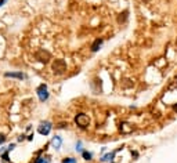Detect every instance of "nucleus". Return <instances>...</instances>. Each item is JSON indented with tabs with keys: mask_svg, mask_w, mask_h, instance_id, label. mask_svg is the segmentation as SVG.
Instances as JSON below:
<instances>
[{
	"mask_svg": "<svg viewBox=\"0 0 177 163\" xmlns=\"http://www.w3.org/2000/svg\"><path fill=\"white\" fill-rule=\"evenodd\" d=\"M6 140H7V137H6L4 134H2V133H0V145L4 144V143H6Z\"/></svg>",
	"mask_w": 177,
	"mask_h": 163,
	"instance_id": "nucleus-17",
	"label": "nucleus"
},
{
	"mask_svg": "<svg viewBox=\"0 0 177 163\" xmlns=\"http://www.w3.org/2000/svg\"><path fill=\"white\" fill-rule=\"evenodd\" d=\"M35 58L39 62H42V64H47V62L51 60V54H50V51H47V50L40 49L35 53Z\"/></svg>",
	"mask_w": 177,
	"mask_h": 163,
	"instance_id": "nucleus-2",
	"label": "nucleus"
},
{
	"mask_svg": "<svg viewBox=\"0 0 177 163\" xmlns=\"http://www.w3.org/2000/svg\"><path fill=\"white\" fill-rule=\"evenodd\" d=\"M24 138H25V135H19V137H18V141H22Z\"/></svg>",
	"mask_w": 177,
	"mask_h": 163,
	"instance_id": "nucleus-20",
	"label": "nucleus"
},
{
	"mask_svg": "<svg viewBox=\"0 0 177 163\" xmlns=\"http://www.w3.org/2000/svg\"><path fill=\"white\" fill-rule=\"evenodd\" d=\"M51 129H53L51 122L44 120V122H40L39 127H37V131H39V134H42V135H49L50 131H51Z\"/></svg>",
	"mask_w": 177,
	"mask_h": 163,
	"instance_id": "nucleus-4",
	"label": "nucleus"
},
{
	"mask_svg": "<svg viewBox=\"0 0 177 163\" xmlns=\"http://www.w3.org/2000/svg\"><path fill=\"white\" fill-rule=\"evenodd\" d=\"M82 156H83L84 161H91L93 159V153L88 152V151H82Z\"/></svg>",
	"mask_w": 177,
	"mask_h": 163,
	"instance_id": "nucleus-12",
	"label": "nucleus"
},
{
	"mask_svg": "<svg viewBox=\"0 0 177 163\" xmlns=\"http://www.w3.org/2000/svg\"><path fill=\"white\" fill-rule=\"evenodd\" d=\"M51 69H53V73H54V75H57V76L64 75V73L67 72V62L64 60H61V58L54 60L51 64Z\"/></svg>",
	"mask_w": 177,
	"mask_h": 163,
	"instance_id": "nucleus-1",
	"label": "nucleus"
},
{
	"mask_svg": "<svg viewBox=\"0 0 177 163\" xmlns=\"http://www.w3.org/2000/svg\"><path fill=\"white\" fill-rule=\"evenodd\" d=\"M127 18H129V11L127 10L122 11V13L118 15V24H125L126 21H127Z\"/></svg>",
	"mask_w": 177,
	"mask_h": 163,
	"instance_id": "nucleus-9",
	"label": "nucleus"
},
{
	"mask_svg": "<svg viewBox=\"0 0 177 163\" xmlns=\"http://www.w3.org/2000/svg\"><path fill=\"white\" fill-rule=\"evenodd\" d=\"M115 153H116V152H110V153H107V155H104V156L101 158V162H112V159H114Z\"/></svg>",
	"mask_w": 177,
	"mask_h": 163,
	"instance_id": "nucleus-11",
	"label": "nucleus"
},
{
	"mask_svg": "<svg viewBox=\"0 0 177 163\" xmlns=\"http://www.w3.org/2000/svg\"><path fill=\"white\" fill-rule=\"evenodd\" d=\"M63 163H76V159H73V158H64Z\"/></svg>",
	"mask_w": 177,
	"mask_h": 163,
	"instance_id": "nucleus-14",
	"label": "nucleus"
},
{
	"mask_svg": "<svg viewBox=\"0 0 177 163\" xmlns=\"http://www.w3.org/2000/svg\"><path fill=\"white\" fill-rule=\"evenodd\" d=\"M6 2H7V0H0V7H2V6H4Z\"/></svg>",
	"mask_w": 177,
	"mask_h": 163,
	"instance_id": "nucleus-19",
	"label": "nucleus"
},
{
	"mask_svg": "<svg viewBox=\"0 0 177 163\" xmlns=\"http://www.w3.org/2000/svg\"><path fill=\"white\" fill-rule=\"evenodd\" d=\"M4 78H14V79H19V80H22V79L25 78V75L21 73V72H6Z\"/></svg>",
	"mask_w": 177,
	"mask_h": 163,
	"instance_id": "nucleus-7",
	"label": "nucleus"
},
{
	"mask_svg": "<svg viewBox=\"0 0 177 163\" xmlns=\"http://www.w3.org/2000/svg\"><path fill=\"white\" fill-rule=\"evenodd\" d=\"M112 163H114V162H112Z\"/></svg>",
	"mask_w": 177,
	"mask_h": 163,
	"instance_id": "nucleus-25",
	"label": "nucleus"
},
{
	"mask_svg": "<svg viewBox=\"0 0 177 163\" xmlns=\"http://www.w3.org/2000/svg\"><path fill=\"white\" fill-rule=\"evenodd\" d=\"M143 2L144 3H148V2H151V0H143Z\"/></svg>",
	"mask_w": 177,
	"mask_h": 163,
	"instance_id": "nucleus-23",
	"label": "nucleus"
},
{
	"mask_svg": "<svg viewBox=\"0 0 177 163\" xmlns=\"http://www.w3.org/2000/svg\"><path fill=\"white\" fill-rule=\"evenodd\" d=\"M76 151H78V152H82V141H78V143H76Z\"/></svg>",
	"mask_w": 177,
	"mask_h": 163,
	"instance_id": "nucleus-16",
	"label": "nucleus"
},
{
	"mask_svg": "<svg viewBox=\"0 0 177 163\" xmlns=\"http://www.w3.org/2000/svg\"><path fill=\"white\" fill-rule=\"evenodd\" d=\"M67 126H68V123H65V122H61V123H58L55 127H57V129H65Z\"/></svg>",
	"mask_w": 177,
	"mask_h": 163,
	"instance_id": "nucleus-15",
	"label": "nucleus"
},
{
	"mask_svg": "<svg viewBox=\"0 0 177 163\" xmlns=\"http://www.w3.org/2000/svg\"><path fill=\"white\" fill-rule=\"evenodd\" d=\"M102 43H104V40H102V39H100V37H98V39H96L93 41V44H91V51H93V53L98 51L100 47L102 46Z\"/></svg>",
	"mask_w": 177,
	"mask_h": 163,
	"instance_id": "nucleus-8",
	"label": "nucleus"
},
{
	"mask_svg": "<svg viewBox=\"0 0 177 163\" xmlns=\"http://www.w3.org/2000/svg\"><path fill=\"white\" fill-rule=\"evenodd\" d=\"M75 123L78 124L80 129H87L88 124H90V119L86 114H78L75 116Z\"/></svg>",
	"mask_w": 177,
	"mask_h": 163,
	"instance_id": "nucleus-3",
	"label": "nucleus"
},
{
	"mask_svg": "<svg viewBox=\"0 0 177 163\" xmlns=\"http://www.w3.org/2000/svg\"><path fill=\"white\" fill-rule=\"evenodd\" d=\"M14 148H15V144H10V145H8V147H7V151H8V152H10V151H13Z\"/></svg>",
	"mask_w": 177,
	"mask_h": 163,
	"instance_id": "nucleus-18",
	"label": "nucleus"
},
{
	"mask_svg": "<svg viewBox=\"0 0 177 163\" xmlns=\"http://www.w3.org/2000/svg\"><path fill=\"white\" fill-rule=\"evenodd\" d=\"M176 44H177V39H176Z\"/></svg>",
	"mask_w": 177,
	"mask_h": 163,
	"instance_id": "nucleus-24",
	"label": "nucleus"
},
{
	"mask_svg": "<svg viewBox=\"0 0 177 163\" xmlns=\"http://www.w3.org/2000/svg\"><path fill=\"white\" fill-rule=\"evenodd\" d=\"M50 144H51V147L54 148V149H60L61 144H63V138H61L60 135H54V137L51 138V141H50Z\"/></svg>",
	"mask_w": 177,
	"mask_h": 163,
	"instance_id": "nucleus-6",
	"label": "nucleus"
},
{
	"mask_svg": "<svg viewBox=\"0 0 177 163\" xmlns=\"http://www.w3.org/2000/svg\"><path fill=\"white\" fill-rule=\"evenodd\" d=\"M2 159L4 162H10V158H8V151H4V152L2 153Z\"/></svg>",
	"mask_w": 177,
	"mask_h": 163,
	"instance_id": "nucleus-13",
	"label": "nucleus"
},
{
	"mask_svg": "<svg viewBox=\"0 0 177 163\" xmlns=\"http://www.w3.org/2000/svg\"><path fill=\"white\" fill-rule=\"evenodd\" d=\"M173 109H175V111L177 112V104H175V105H173Z\"/></svg>",
	"mask_w": 177,
	"mask_h": 163,
	"instance_id": "nucleus-22",
	"label": "nucleus"
},
{
	"mask_svg": "<svg viewBox=\"0 0 177 163\" xmlns=\"http://www.w3.org/2000/svg\"><path fill=\"white\" fill-rule=\"evenodd\" d=\"M132 155L134 156V158H137V156H138V153H137V152H132Z\"/></svg>",
	"mask_w": 177,
	"mask_h": 163,
	"instance_id": "nucleus-21",
	"label": "nucleus"
},
{
	"mask_svg": "<svg viewBox=\"0 0 177 163\" xmlns=\"http://www.w3.org/2000/svg\"><path fill=\"white\" fill-rule=\"evenodd\" d=\"M36 94H37V97H39V100L42 102H44V101H47V100H49V90H47V86L44 84H40L39 87L36 88Z\"/></svg>",
	"mask_w": 177,
	"mask_h": 163,
	"instance_id": "nucleus-5",
	"label": "nucleus"
},
{
	"mask_svg": "<svg viewBox=\"0 0 177 163\" xmlns=\"http://www.w3.org/2000/svg\"><path fill=\"white\" fill-rule=\"evenodd\" d=\"M50 156H39V158H36L33 161V163H50Z\"/></svg>",
	"mask_w": 177,
	"mask_h": 163,
	"instance_id": "nucleus-10",
	"label": "nucleus"
}]
</instances>
